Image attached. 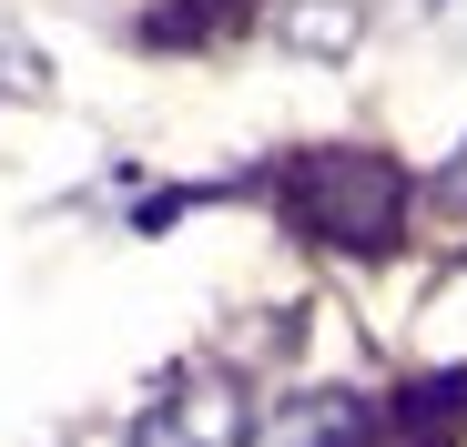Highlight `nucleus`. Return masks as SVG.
Instances as JSON below:
<instances>
[{"label":"nucleus","mask_w":467,"mask_h":447,"mask_svg":"<svg viewBox=\"0 0 467 447\" xmlns=\"http://www.w3.org/2000/svg\"><path fill=\"white\" fill-rule=\"evenodd\" d=\"M447 203H467V142H457V163H447Z\"/></svg>","instance_id":"6"},{"label":"nucleus","mask_w":467,"mask_h":447,"mask_svg":"<svg viewBox=\"0 0 467 447\" xmlns=\"http://www.w3.org/2000/svg\"><path fill=\"white\" fill-rule=\"evenodd\" d=\"M457 417H467V377H427V387H407V397L376 407V437L366 447H447Z\"/></svg>","instance_id":"3"},{"label":"nucleus","mask_w":467,"mask_h":447,"mask_svg":"<svg viewBox=\"0 0 467 447\" xmlns=\"http://www.w3.org/2000/svg\"><path fill=\"white\" fill-rule=\"evenodd\" d=\"M356 31H366L356 0H275V41L316 51V61H346V51H356Z\"/></svg>","instance_id":"5"},{"label":"nucleus","mask_w":467,"mask_h":447,"mask_svg":"<svg viewBox=\"0 0 467 447\" xmlns=\"http://www.w3.org/2000/svg\"><path fill=\"white\" fill-rule=\"evenodd\" d=\"M275 203H285L295 234H316L336 255H386L397 224H407V173L386 153H366V142H316V153L285 163Z\"/></svg>","instance_id":"1"},{"label":"nucleus","mask_w":467,"mask_h":447,"mask_svg":"<svg viewBox=\"0 0 467 447\" xmlns=\"http://www.w3.org/2000/svg\"><path fill=\"white\" fill-rule=\"evenodd\" d=\"M447 21H457V31H467V0H447Z\"/></svg>","instance_id":"7"},{"label":"nucleus","mask_w":467,"mask_h":447,"mask_svg":"<svg viewBox=\"0 0 467 447\" xmlns=\"http://www.w3.org/2000/svg\"><path fill=\"white\" fill-rule=\"evenodd\" d=\"M122 447H254V397L223 366H183L142 397V417L122 427Z\"/></svg>","instance_id":"2"},{"label":"nucleus","mask_w":467,"mask_h":447,"mask_svg":"<svg viewBox=\"0 0 467 447\" xmlns=\"http://www.w3.org/2000/svg\"><path fill=\"white\" fill-rule=\"evenodd\" d=\"M366 437H376V407L356 387H316L275 417V447H366Z\"/></svg>","instance_id":"4"}]
</instances>
